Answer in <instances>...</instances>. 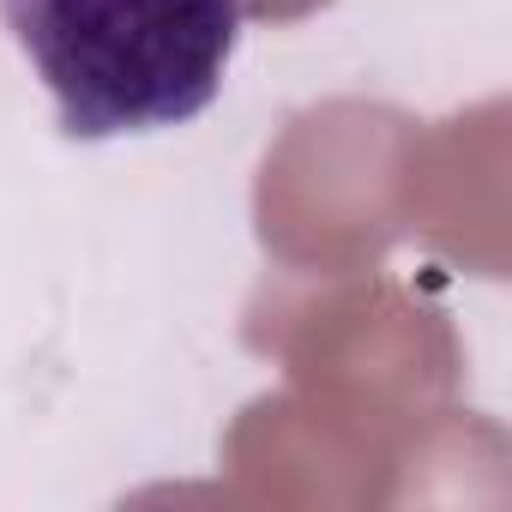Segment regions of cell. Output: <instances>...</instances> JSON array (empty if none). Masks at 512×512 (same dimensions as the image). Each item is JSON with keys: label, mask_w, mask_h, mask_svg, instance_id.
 <instances>
[{"label": "cell", "mask_w": 512, "mask_h": 512, "mask_svg": "<svg viewBox=\"0 0 512 512\" xmlns=\"http://www.w3.org/2000/svg\"><path fill=\"white\" fill-rule=\"evenodd\" d=\"M0 19L67 139H121L217 103L247 0H0Z\"/></svg>", "instance_id": "cell-1"}, {"label": "cell", "mask_w": 512, "mask_h": 512, "mask_svg": "<svg viewBox=\"0 0 512 512\" xmlns=\"http://www.w3.org/2000/svg\"><path fill=\"white\" fill-rule=\"evenodd\" d=\"M320 0H247V19H266V25H284V19H302L314 13Z\"/></svg>", "instance_id": "cell-2"}]
</instances>
